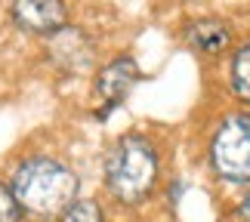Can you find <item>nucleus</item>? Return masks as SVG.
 <instances>
[{
    "instance_id": "1a4fd4ad",
    "label": "nucleus",
    "mask_w": 250,
    "mask_h": 222,
    "mask_svg": "<svg viewBox=\"0 0 250 222\" xmlns=\"http://www.w3.org/2000/svg\"><path fill=\"white\" fill-rule=\"evenodd\" d=\"M56 222H105V213L96 198H78L62 210Z\"/></svg>"
},
{
    "instance_id": "423d86ee",
    "label": "nucleus",
    "mask_w": 250,
    "mask_h": 222,
    "mask_svg": "<svg viewBox=\"0 0 250 222\" xmlns=\"http://www.w3.org/2000/svg\"><path fill=\"white\" fill-rule=\"evenodd\" d=\"M9 19L28 34L50 37L62 25H68V3H62V0H16V3H9Z\"/></svg>"
},
{
    "instance_id": "f03ea898",
    "label": "nucleus",
    "mask_w": 250,
    "mask_h": 222,
    "mask_svg": "<svg viewBox=\"0 0 250 222\" xmlns=\"http://www.w3.org/2000/svg\"><path fill=\"white\" fill-rule=\"evenodd\" d=\"M161 173L158 148L146 133H124L111 142L102 161V185L124 207H133L151 195Z\"/></svg>"
},
{
    "instance_id": "39448f33",
    "label": "nucleus",
    "mask_w": 250,
    "mask_h": 222,
    "mask_svg": "<svg viewBox=\"0 0 250 222\" xmlns=\"http://www.w3.org/2000/svg\"><path fill=\"white\" fill-rule=\"evenodd\" d=\"M142 81V71L133 56H114L102 65L99 71L93 77V93L102 99V105H114V108H121V102L130 96V90Z\"/></svg>"
},
{
    "instance_id": "7ed1b4c3",
    "label": "nucleus",
    "mask_w": 250,
    "mask_h": 222,
    "mask_svg": "<svg viewBox=\"0 0 250 222\" xmlns=\"http://www.w3.org/2000/svg\"><path fill=\"white\" fill-rule=\"evenodd\" d=\"M210 167L229 185H250V114L235 111L210 139Z\"/></svg>"
},
{
    "instance_id": "20e7f679",
    "label": "nucleus",
    "mask_w": 250,
    "mask_h": 222,
    "mask_svg": "<svg viewBox=\"0 0 250 222\" xmlns=\"http://www.w3.org/2000/svg\"><path fill=\"white\" fill-rule=\"evenodd\" d=\"M43 56L62 74H86L96 65V43L81 25H62L59 31L43 37Z\"/></svg>"
},
{
    "instance_id": "0eeeda50",
    "label": "nucleus",
    "mask_w": 250,
    "mask_h": 222,
    "mask_svg": "<svg viewBox=\"0 0 250 222\" xmlns=\"http://www.w3.org/2000/svg\"><path fill=\"white\" fill-rule=\"evenodd\" d=\"M186 37L198 46L201 53L216 56V53H223L226 46H229V40H232V28H229L223 19L204 16V19H195V22H188Z\"/></svg>"
},
{
    "instance_id": "f257e3e1",
    "label": "nucleus",
    "mask_w": 250,
    "mask_h": 222,
    "mask_svg": "<svg viewBox=\"0 0 250 222\" xmlns=\"http://www.w3.org/2000/svg\"><path fill=\"white\" fill-rule=\"evenodd\" d=\"M6 185L25 219H59L71 201L81 198V176L56 154H28L9 170Z\"/></svg>"
},
{
    "instance_id": "6e6552de",
    "label": "nucleus",
    "mask_w": 250,
    "mask_h": 222,
    "mask_svg": "<svg viewBox=\"0 0 250 222\" xmlns=\"http://www.w3.org/2000/svg\"><path fill=\"white\" fill-rule=\"evenodd\" d=\"M229 81H232V93L241 102H250V43L232 56V68H229Z\"/></svg>"
},
{
    "instance_id": "9d476101",
    "label": "nucleus",
    "mask_w": 250,
    "mask_h": 222,
    "mask_svg": "<svg viewBox=\"0 0 250 222\" xmlns=\"http://www.w3.org/2000/svg\"><path fill=\"white\" fill-rule=\"evenodd\" d=\"M0 222H25V213L19 210L6 179H0Z\"/></svg>"
},
{
    "instance_id": "9b49d317",
    "label": "nucleus",
    "mask_w": 250,
    "mask_h": 222,
    "mask_svg": "<svg viewBox=\"0 0 250 222\" xmlns=\"http://www.w3.org/2000/svg\"><path fill=\"white\" fill-rule=\"evenodd\" d=\"M238 213H241V219L244 222H250V191L244 195V201H241V207H238Z\"/></svg>"
}]
</instances>
